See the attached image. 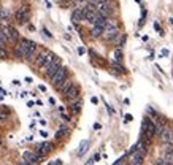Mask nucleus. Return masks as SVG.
I'll return each instance as SVG.
<instances>
[{
  "instance_id": "nucleus-25",
  "label": "nucleus",
  "mask_w": 173,
  "mask_h": 165,
  "mask_svg": "<svg viewBox=\"0 0 173 165\" xmlns=\"http://www.w3.org/2000/svg\"><path fill=\"white\" fill-rule=\"evenodd\" d=\"M0 19H8V11H6V10H2V11H0Z\"/></svg>"
},
{
  "instance_id": "nucleus-19",
  "label": "nucleus",
  "mask_w": 173,
  "mask_h": 165,
  "mask_svg": "<svg viewBox=\"0 0 173 165\" xmlns=\"http://www.w3.org/2000/svg\"><path fill=\"white\" fill-rule=\"evenodd\" d=\"M111 65H113V68H114V70H116L117 73H125V68H124V67L121 65L119 62H113Z\"/></svg>"
},
{
  "instance_id": "nucleus-3",
  "label": "nucleus",
  "mask_w": 173,
  "mask_h": 165,
  "mask_svg": "<svg viewBox=\"0 0 173 165\" xmlns=\"http://www.w3.org/2000/svg\"><path fill=\"white\" fill-rule=\"evenodd\" d=\"M2 33L5 35V38L6 40H10V41H14V40H19V32H17L14 27H11V25H6V24H3L2 25Z\"/></svg>"
},
{
  "instance_id": "nucleus-42",
  "label": "nucleus",
  "mask_w": 173,
  "mask_h": 165,
  "mask_svg": "<svg viewBox=\"0 0 173 165\" xmlns=\"http://www.w3.org/2000/svg\"><path fill=\"white\" fill-rule=\"evenodd\" d=\"M76 2H84V0H76Z\"/></svg>"
},
{
  "instance_id": "nucleus-1",
  "label": "nucleus",
  "mask_w": 173,
  "mask_h": 165,
  "mask_svg": "<svg viewBox=\"0 0 173 165\" xmlns=\"http://www.w3.org/2000/svg\"><path fill=\"white\" fill-rule=\"evenodd\" d=\"M56 57L54 54L51 52V51H43V52H40L38 56H37V59H35V65H37L40 70H46L48 68V65L52 62V59Z\"/></svg>"
},
{
  "instance_id": "nucleus-22",
  "label": "nucleus",
  "mask_w": 173,
  "mask_h": 165,
  "mask_svg": "<svg viewBox=\"0 0 173 165\" xmlns=\"http://www.w3.org/2000/svg\"><path fill=\"white\" fill-rule=\"evenodd\" d=\"M8 116H10V114H8V111H0V122H5L6 119H8Z\"/></svg>"
},
{
  "instance_id": "nucleus-13",
  "label": "nucleus",
  "mask_w": 173,
  "mask_h": 165,
  "mask_svg": "<svg viewBox=\"0 0 173 165\" xmlns=\"http://www.w3.org/2000/svg\"><path fill=\"white\" fill-rule=\"evenodd\" d=\"M22 159H24V162L33 165V163H37V154H33V152H30V151H25V152L22 154Z\"/></svg>"
},
{
  "instance_id": "nucleus-33",
  "label": "nucleus",
  "mask_w": 173,
  "mask_h": 165,
  "mask_svg": "<svg viewBox=\"0 0 173 165\" xmlns=\"http://www.w3.org/2000/svg\"><path fill=\"white\" fill-rule=\"evenodd\" d=\"M160 56H168V51H167V49H162V52H160Z\"/></svg>"
},
{
  "instance_id": "nucleus-24",
  "label": "nucleus",
  "mask_w": 173,
  "mask_h": 165,
  "mask_svg": "<svg viewBox=\"0 0 173 165\" xmlns=\"http://www.w3.org/2000/svg\"><path fill=\"white\" fill-rule=\"evenodd\" d=\"M8 57V52L5 48H0V59H6Z\"/></svg>"
},
{
  "instance_id": "nucleus-5",
  "label": "nucleus",
  "mask_w": 173,
  "mask_h": 165,
  "mask_svg": "<svg viewBox=\"0 0 173 165\" xmlns=\"http://www.w3.org/2000/svg\"><path fill=\"white\" fill-rule=\"evenodd\" d=\"M62 67V62H60V59L59 57H54L52 59V62L49 63V65H48V68L46 70H44V75H46L49 79L54 76V75H56V73H57V70Z\"/></svg>"
},
{
  "instance_id": "nucleus-2",
  "label": "nucleus",
  "mask_w": 173,
  "mask_h": 165,
  "mask_svg": "<svg viewBox=\"0 0 173 165\" xmlns=\"http://www.w3.org/2000/svg\"><path fill=\"white\" fill-rule=\"evenodd\" d=\"M141 127H143V135H146L148 138H152V136L157 133V127H156V124H154V121H151L149 117L143 119Z\"/></svg>"
},
{
  "instance_id": "nucleus-21",
  "label": "nucleus",
  "mask_w": 173,
  "mask_h": 165,
  "mask_svg": "<svg viewBox=\"0 0 173 165\" xmlns=\"http://www.w3.org/2000/svg\"><path fill=\"white\" fill-rule=\"evenodd\" d=\"M67 129H65V127H60V129L57 130V133H56V138H62V136H65L67 135Z\"/></svg>"
},
{
  "instance_id": "nucleus-9",
  "label": "nucleus",
  "mask_w": 173,
  "mask_h": 165,
  "mask_svg": "<svg viewBox=\"0 0 173 165\" xmlns=\"http://www.w3.org/2000/svg\"><path fill=\"white\" fill-rule=\"evenodd\" d=\"M117 35H119V29H117V25L116 27H106V29L103 30V33H102V36L105 40H108V41L114 40Z\"/></svg>"
},
{
  "instance_id": "nucleus-27",
  "label": "nucleus",
  "mask_w": 173,
  "mask_h": 165,
  "mask_svg": "<svg viewBox=\"0 0 173 165\" xmlns=\"http://www.w3.org/2000/svg\"><path fill=\"white\" fill-rule=\"evenodd\" d=\"M78 54H79V56H84V54H86V49H84L83 46H79V48H78Z\"/></svg>"
},
{
  "instance_id": "nucleus-30",
  "label": "nucleus",
  "mask_w": 173,
  "mask_h": 165,
  "mask_svg": "<svg viewBox=\"0 0 173 165\" xmlns=\"http://www.w3.org/2000/svg\"><path fill=\"white\" fill-rule=\"evenodd\" d=\"M43 33H44V35H46V36H48V38H52V35L49 33V30H48V29H44V27H43Z\"/></svg>"
},
{
  "instance_id": "nucleus-17",
  "label": "nucleus",
  "mask_w": 173,
  "mask_h": 165,
  "mask_svg": "<svg viewBox=\"0 0 173 165\" xmlns=\"http://www.w3.org/2000/svg\"><path fill=\"white\" fill-rule=\"evenodd\" d=\"M102 33H103V29H100L97 25H94L92 29H90V36H92V38H98V36H102Z\"/></svg>"
},
{
  "instance_id": "nucleus-20",
  "label": "nucleus",
  "mask_w": 173,
  "mask_h": 165,
  "mask_svg": "<svg viewBox=\"0 0 173 165\" xmlns=\"http://www.w3.org/2000/svg\"><path fill=\"white\" fill-rule=\"evenodd\" d=\"M114 62H121V59H122V51L117 48V49H114Z\"/></svg>"
},
{
  "instance_id": "nucleus-28",
  "label": "nucleus",
  "mask_w": 173,
  "mask_h": 165,
  "mask_svg": "<svg viewBox=\"0 0 173 165\" xmlns=\"http://www.w3.org/2000/svg\"><path fill=\"white\" fill-rule=\"evenodd\" d=\"M48 165H62V160H60V159H57V160H52V162H49Z\"/></svg>"
},
{
  "instance_id": "nucleus-10",
  "label": "nucleus",
  "mask_w": 173,
  "mask_h": 165,
  "mask_svg": "<svg viewBox=\"0 0 173 165\" xmlns=\"http://www.w3.org/2000/svg\"><path fill=\"white\" fill-rule=\"evenodd\" d=\"M35 54H37V43H35V41H29V44H27V49L24 52V59L32 60L35 57Z\"/></svg>"
},
{
  "instance_id": "nucleus-18",
  "label": "nucleus",
  "mask_w": 173,
  "mask_h": 165,
  "mask_svg": "<svg viewBox=\"0 0 173 165\" xmlns=\"http://www.w3.org/2000/svg\"><path fill=\"white\" fill-rule=\"evenodd\" d=\"M87 148H89V141H87V140H83V141H81V144H79L78 155H83V154L87 151Z\"/></svg>"
},
{
  "instance_id": "nucleus-34",
  "label": "nucleus",
  "mask_w": 173,
  "mask_h": 165,
  "mask_svg": "<svg viewBox=\"0 0 173 165\" xmlns=\"http://www.w3.org/2000/svg\"><path fill=\"white\" fill-rule=\"evenodd\" d=\"M90 102H92V103H95V105H97V102H98V98H97V97H92V98H90Z\"/></svg>"
},
{
  "instance_id": "nucleus-32",
  "label": "nucleus",
  "mask_w": 173,
  "mask_h": 165,
  "mask_svg": "<svg viewBox=\"0 0 173 165\" xmlns=\"http://www.w3.org/2000/svg\"><path fill=\"white\" fill-rule=\"evenodd\" d=\"M40 135H41V136H44V138H46V136H48V132H46V130H41V132H40Z\"/></svg>"
},
{
  "instance_id": "nucleus-41",
  "label": "nucleus",
  "mask_w": 173,
  "mask_h": 165,
  "mask_svg": "<svg viewBox=\"0 0 173 165\" xmlns=\"http://www.w3.org/2000/svg\"><path fill=\"white\" fill-rule=\"evenodd\" d=\"M17 165H30V163H27V162H24V160H22V162H19Z\"/></svg>"
},
{
  "instance_id": "nucleus-26",
  "label": "nucleus",
  "mask_w": 173,
  "mask_h": 165,
  "mask_svg": "<svg viewBox=\"0 0 173 165\" xmlns=\"http://www.w3.org/2000/svg\"><path fill=\"white\" fill-rule=\"evenodd\" d=\"M154 29H156V30L159 32V35H163V32H162V29H160V25H159V22H154Z\"/></svg>"
},
{
  "instance_id": "nucleus-39",
  "label": "nucleus",
  "mask_w": 173,
  "mask_h": 165,
  "mask_svg": "<svg viewBox=\"0 0 173 165\" xmlns=\"http://www.w3.org/2000/svg\"><path fill=\"white\" fill-rule=\"evenodd\" d=\"M100 127H102V125H100V124H94V129H97V130H100Z\"/></svg>"
},
{
  "instance_id": "nucleus-15",
  "label": "nucleus",
  "mask_w": 173,
  "mask_h": 165,
  "mask_svg": "<svg viewBox=\"0 0 173 165\" xmlns=\"http://www.w3.org/2000/svg\"><path fill=\"white\" fill-rule=\"evenodd\" d=\"M81 106H83V102L78 98V100H75L73 103H71V106H70V111L73 113V114H78L79 111H81Z\"/></svg>"
},
{
  "instance_id": "nucleus-6",
  "label": "nucleus",
  "mask_w": 173,
  "mask_h": 165,
  "mask_svg": "<svg viewBox=\"0 0 173 165\" xmlns=\"http://www.w3.org/2000/svg\"><path fill=\"white\" fill-rule=\"evenodd\" d=\"M63 97H65L67 100H71V102H75V100H78V97H79V87L75 84H71L65 92H63Z\"/></svg>"
},
{
  "instance_id": "nucleus-40",
  "label": "nucleus",
  "mask_w": 173,
  "mask_h": 165,
  "mask_svg": "<svg viewBox=\"0 0 173 165\" xmlns=\"http://www.w3.org/2000/svg\"><path fill=\"white\" fill-rule=\"evenodd\" d=\"M167 154H170L171 157H173V148H171V149H168V151H167Z\"/></svg>"
},
{
  "instance_id": "nucleus-23",
  "label": "nucleus",
  "mask_w": 173,
  "mask_h": 165,
  "mask_svg": "<svg viewBox=\"0 0 173 165\" xmlns=\"http://www.w3.org/2000/svg\"><path fill=\"white\" fill-rule=\"evenodd\" d=\"M5 43H6V38H5V35L2 33V30H0V48H5Z\"/></svg>"
},
{
  "instance_id": "nucleus-38",
  "label": "nucleus",
  "mask_w": 173,
  "mask_h": 165,
  "mask_svg": "<svg viewBox=\"0 0 173 165\" xmlns=\"http://www.w3.org/2000/svg\"><path fill=\"white\" fill-rule=\"evenodd\" d=\"M44 3H46L48 8H51V2H49V0H44Z\"/></svg>"
},
{
  "instance_id": "nucleus-36",
  "label": "nucleus",
  "mask_w": 173,
  "mask_h": 165,
  "mask_svg": "<svg viewBox=\"0 0 173 165\" xmlns=\"http://www.w3.org/2000/svg\"><path fill=\"white\" fill-rule=\"evenodd\" d=\"M141 38H143V41H148V40H149V36H148V35H143Z\"/></svg>"
},
{
  "instance_id": "nucleus-31",
  "label": "nucleus",
  "mask_w": 173,
  "mask_h": 165,
  "mask_svg": "<svg viewBox=\"0 0 173 165\" xmlns=\"http://www.w3.org/2000/svg\"><path fill=\"white\" fill-rule=\"evenodd\" d=\"M92 159H94V162H98V160H100V154H94Z\"/></svg>"
},
{
  "instance_id": "nucleus-29",
  "label": "nucleus",
  "mask_w": 173,
  "mask_h": 165,
  "mask_svg": "<svg viewBox=\"0 0 173 165\" xmlns=\"http://www.w3.org/2000/svg\"><path fill=\"white\" fill-rule=\"evenodd\" d=\"M124 119H125V122H130L132 119H133V116H132V114H125V116H124Z\"/></svg>"
},
{
  "instance_id": "nucleus-35",
  "label": "nucleus",
  "mask_w": 173,
  "mask_h": 165,
  "mask_svg": "<svg viewBox=\"0 0 173 165\" xmlns=\"http://www.w3.org/2000/svg\"><path fill=\"white\" fill-rule=\"evenodd\" d=\"M38 89L41 90V92H46V87H44V86H38Z\"/></svg>"
},
{
  "instance_id": "nucleus-11",
  "label": "nucleus",
  "mask_w": 173,
  "mask_h": 165,
  "mask_svg": "<svg viewBox=\"0 0 173 165\" xmlns=\"http://www.w3.org/2000/svg\"><path fill=\"white\" fill-rule=\"evenodd\" d=\"M143 157H144V154L141 151L130 152V165H141L143 163Z\"/></svg>"
},
{
  "instance_id": "nucleus-12",
  "label": "nucleus",
  "mask_w": 173,
  "mask_h": 165,
  "mask_svg": "<svg viewBox=\"0 0 173 165\" xmlns=\"http://www.w3.org/2000/svg\"><path fill=\"white\" fill-rule=\"evenodd\" d=\"M52 149V144L48 143V141H44L41 144H38V148H37V154H41V155H46L49 151Z\"/></svg>"
},
{
  "instance_id": "nucleus-16",
  "label": "nucleus",
  "mask_w": 173,
  "mask_h": 165,
  "mask_svg": "<svg viewBox=\"0 0 173 165\" xmlns=\"http://www.w3.org/2000/svg\"><path fill=\"white\" fill-rule=\"evenodd\" d=\"M71 84H73V81H70V79H65V81H62V82H60V84H59V86H57L56 89H57V90H60V92L63 94V92H65V90H67V89H68V87H70Z\"/></svg>"
},
{
  "instance_id": "nucleus-37",
  "label": "nucleus",
  "mask_w": 173,
  "mask_h": 165,
  "mask_svg": "<svg viewBox=\"0 0 173 165\" xmlns=\"http://www.w3.org/2000/svg\"><path fill=\"white\" fill-rule=\"evenodd\" d=\"M62 119H65V121H70V117L67 114H62Z\"/></svg>"
},
{
  "instance_id": "nucleus-4",
  "label": "nucleus",
  "mask_w": 173,
  "mask_h": 165,
  "mask_svg": "<svg viewBox=\"0 0 173 165\" xmlns=\"http://www.w3.org/2000/svg\"><path fill=\"white\" fill-rule=\"evenodd\" d=\"M67 75H68V70H67V67H60L59 70H57V73L54 75L52 78H51V82H52V86L54 87H57L62 81H65L67 79Z\"/></svg>"
},
{
  "instance_id": "nucleus-8",
  "label": "nucleus",
  "mask_w": 173,
  "mask_h": 165,
  "mask_svg": "<svg viewBox=\"0 0 173 165\" xmlns=\"http://www.w3.org/2000/svg\"><path fill=\"white\" fill-rule=\"evenodd\" d=\"M27 17H29V6L24 5V6H21L19 10H17L16 21L19 22V24H24V22H27Z\"/></svg>"
},
{
  "instance_id": "nucleus-14",
  "label": "nucleus",
  "mask_w": 173,
  "mask_h": 165,
  "mask_svg": "<svg viewBox=\"0 0 173 165\" xmlns=\"http://www.w3.org/2000/svg\"><path fill=\"white\" fill-rule=\"evenodd\" d=\"M71 21H73V22H81V21H84L83 8H78V10H75L73 13H71Z\"/></svg>"
},
{
  "instance_id": "nucleus-43",
  "label": "nucleus",
  "mask_w": 173,
  "mask_h": 165,
  "mask_svg": "<svg viewBox=\"0 0 173 165\" xmlns=\"http://www.w3.org/2000/svg\"><path fill=\"white\" fill-rule=\"evenodd\" d=\"M170 22H171V24H173V17H171V19H170Z\"/></svg>"
},
{
  "instance_id": "nucleus-7",
  "label": "nucleus",
  "mask_w": 173,
  "mask_h": 165,
  "mask_svg": "<svg viewBox=\"0 0 173 165\" xmlns=\"http://www.w3.org/2000/svg\"><path fill=\"white\" fill-rule=\"evenodd\" d=\"M159 135H160V140L163 143H167V144H171L173 143V130L170 129V127H162L160 132H159Z\"/></svg>"
}]
</instances>
